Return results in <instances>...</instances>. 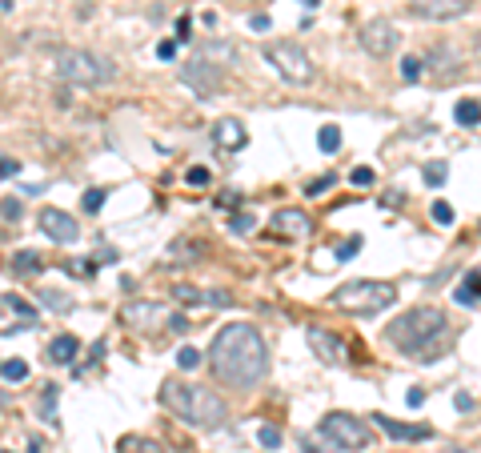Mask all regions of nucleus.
Instances as JSON below:
<instances>
[{"label": "nucleus", "mask_w": 481, "mask_h": 453, "mask_svg": "<svg viewBox=\"0 0 481 453\" xmlns=\"http://www.w3.org/2000/svg\"><path fill=\"white\" fill-rule=\"evenodd\" d=\"M213 377L229 389H253L269 373V345L249 321H229L209 345Z\"/></svg>", "instance_id": "f257e3e1"}, {"label": "nucleus", "mask_w": 481, "mask_h": 453, "mask_svg": "<svg viewBox=\"0 0 481 453\" xmlns=\"http://www.w3.org/2000/svg\"><path fill=\"white\" fill-rule=\"evenodd\" d=\"M160 401L169 405L185 425L197 429H221L229 421V405L221 401V393H213L209 385H189V381H165Z\"/></svg>", "instance_id": "f03ea898"}, {"label": "nucleus", "mask_w": 481, "mask_h": 453, "mask_svg": "<svg viewBox=\"0 0 481 453\" xmlns=\"http://www.w3.org/2000/svg\"><path fill=\"white\" fill-rule=\"evenodd\" d=\"M52 76L64 81V85H76V88H97V85H109L117 76V64L109 57H100L93 49H57L52 52Z\"/></svg>", "instance_id": "7ed1b4c3"}, {"label": "nucleus", "mask_w": 481, "mask_h": 453, "mask_svg": "<svg viewBox=\"0 0 481 453\" xmlns=\"http://www.w3.org/2000/svg\"><path fill=\"white\" fill-rule=\"evenodd\" d=\"M445 313L441 309H433V305H417V309H409L401 321H393L389 325V341L401 349V353H413V357H421V349H429L433 345V337H445Z\"/></svg>", "instance_id": "20e7f679"}, {"label": "nucleus", "mask_w": 481, "mask_h": 453, "mask_svg": "<svg viewBox=\"0 0 481 453\" xmlns=\"http://www.w3.org/2000/svg\"><path fill=\"white\" fill-rule=\"evenodd\" d=\"M397 301V289L389 281H349L341 285L337 293H329V305L341 309V313H353V317H369V313H381Z\"/></svg>", "instance_id": "39448f33"}, {"label": "nucleus", "mask_w": 481, "mask_h": 453, "mask_svg": "<svg viewBox=\"0 0 481 453\" xmlns=\"http://www.w3.org/2000/svg\"><path fill=\"white\" fill-rule=\"evenodd\" d=\"M261 52H265V61H269L289 85H313V81H317V64L309 61V52L301 49L297 40H273V45H265Z\"/></svg>", "instance_id": "423d86ee"}, {"label": "nucleus", "mask_w": 481, "mask_h": 453, "mask_svg": "<svg viewBox=\"0 0 481 453\" xmlns=\"http://www.w3.org/2000/svg\"><path fill=\"white\" fill-rule=\"evenodd\" d=\"M321 437H329L337 449H369L373 445V433L369 425L353 413H329L321 417Z\"/></svg>", "instance_id": "0eeeda50"}, {"label": "nucleus", "mask_w": 481, "mask_h": 453, "mask_svg": "<svg viewBox=\"0 0 481 453\" xmlns=\"http://www.w3.org/2000/svg\"><path fill=\"white\" fill-rule=\"evenodd\" d=\"M177 76H181V85L197 88L201 97H213V93L225 85V64L205 61V57H193V61H185L181 69H177Z\"/></svg>", "instance_id": "6e6552de"}, {"label": "nucleus", "mask_w": 481, "mask_h": 453, "mask_svg": "<svg viewBox=\"0 0 481 453\" xmlns=\"http://www.w3.org/2000/svg\"><path fill=\"white\" fill-rule=\"evenodd\" d=\"M169 317H173V313L160 305V301H129V305L121 309V321H124L133 333H153L160 321L169 325Z\"/></svg>", "instance_id": "1a4fd4ad"}, {"label": "nucleus", "mask_w": 481, "mask_h": 453, "mask_svg": "<svg viewBox=\"0 0 481 453\" xmlns=\"http://www.w3.org/2000/svg\"><path fill=\"white\" fill-rule=\"evenodd\" d=\"M40 233L49 237V241H57V245H73L76 237H81V225L64 208H44L40 213Z\"/></svg>", "instance_id": "9d476101"}, {"label": "nucleus", "mask_w": 481, "mask_h": 453, "mask_svg": "<svg viewBox=\"0 0 481 453\" xmlns=\"http://www.w3.org/2000/svg\"><path fill=\"white\" fill-rule=\"evenodd\" d=\"M269 225H273V237H285V241H305L313 233V220L305 217V208H277Z\"/></svg>", "instance_id": "9b49d317"}, {"label": "nucleus", "mask_w": 481, "mask_h": 453, "mask_svg": "<svg viewBox=\"0 0 481 453\" xmlns=\"http://www.w3.org/2000/svg\"><path fill=\"white\" fill-rule=\"evenodd\" d=\"M397 28L389 20H369V25L361 28V49L369 52V57H389L397 49Z\"/></svg>", "instance_id": "f8f14e48"}, {"label": "nucleus", "mask_w": 481, "mask_h": 453, "mask_svg": "<svg viewBox=\"0 0 481 453\" xmlns=\"http://www.w3.org/2000/svg\"><path fill=\"white\" fill-rule=\"evenodd\" d=\"M469 8V0H409V13L417 20H457Z\"/></svg>", "instance_id": "ddd939ff"}, {"label": "nucleus", "mask_w": 481, "mask_h": 453, "mask_svg": "<svg viewBox=\"0 0 481 453\" xmlns=\"http://www.w3.org/2000/svg\"><path fill=\"white\" fill-rule=\"evenodd\" d=\"M173 297L185 301V305H205V309L233 305V293H225V289H201V285H173Z\"/></svg>", "instance_id": "4468645a"}, {"label": "nucleus", "mask_w": 481, "mask_h": 453, "mask_svg": "<svg viewBox=\"0 0 481 453\" xmlns=\"http://www.w3.org/2000/svg\"><path fill=\"white\" fill-rule=\"evenodd\" d=\"M305 337H309V345H313V353H317L325 365H337V361L345 357V345H341V337H337V333L321 329V325H309Z\"/></svg>", "instance_id": "2eb2a0df"}, {"label": "nucleus", "mask_w": 481, "mask_h": 453, "mask_svg": "<svg viewBox=\"0 0 481 453\" xmlns=\"http://www.w3.org/2000/svg\"><path fill=\"white\" fill-rule=\"evenodd\" d=\"M213 145L225 148V153H237V148H245L249 145V133H245V124L233 121V117H225V121L213 124Z\"/></svg>", "instance_id": "dca6fc26"}, {"label": "nucleus", "mask_w": 481, "mask_h": 453, "mask_svg": "<svg viewBox=\"0 0 481 453\" xmlns=\"http://www.w3.org/2000/svg\"><path fill=\"white\" fill-rule=\"evenodd\" d=\"M373 421H377L389 437H397V441H429L433 437L429 425H405V421H393V417H385V413H373Z\"/></svg>", "instance_id": "f3484780"}, {"label": "nucleus", "mask_w": 481, "mask_h": 453, "mask_svg": "<svg viewBox=\"0 0 481 453\" xmlns=\"http://www.w3.org/2000/svg\"><path fill=\"white\" fill-rule=\"evenodd\" d=\"M76 353H81V341H76L73 333L52 337V345H49V361H52V365H73Z\"/></svg>", "instance_id": "a211bd4d"}, {"label": "nucleus", "mask_w": 481, "mask_h": 453, "mask_svg": "<svg viewBox=\"0 0 481 453\" xmlns=\"http://www.w3.org/2000/svg\"><path fill=\"white\" fill-rule=\"evenodd\" d=\"M453 117H457V124H465V129H473V124H481V100H477V97H465V100H457Z\"/></svg>", "instance_id": "6ab92c4d"}, {"label": "nucleus", "mask_w": 481, "mask_h": 453, "mask_svg": "<svg viewBox=\"0 0 481 453\" xmlns=\"http://www.w3.org/2000/svg\"><path fill=\"white\" fill-rule=\"evenodd\" d=\"M40 269H44V261H40L32 249H25V253H16V257H13V273H16V277H32V273H40Z\"/></svg>", "instance_id": "aec40b11"}, {"label": "nucleus", "mask_w": 481, "mask_h": 453, "mask_svg": "<svg viewBox=\"0 0 481 453\" xmlns=\"http://www.w3.org/2000/svg\"><path fill=\"white\" fill-rule=\"evenodd\" d=\"M121 453H165V449H160V441H153V437L129 433V437H121Z\"/></svg>", "instance_id": "412c9836"}, {"label": "nucleus", "mask_w": 481, "mask_h": 453, "mask_svg": "<svg viewBox=\"0 0 481 453\" xmlns=\"http://www.w3.org/2000/svg\"><path fill=\"white\" fill-rule=\"evenodd\" d=\"M317 148L321 153H337V148H341V129H337V124H325L317 133Z\"/></svg>", "instance_id": "4be33fe9"}, {"label": "nucleus", "mask_w": 481, "mask_h": 453, "mask_svg": "<svg viewBox=\"0 0 481 453\" xmlns=\"http://www.w3.org/2000/svg\"><path fill=\"white\" fill-rule=\"evenodd\" d=\"M0 377H4V381H25L28 377V361H20V357L0 361Z\"/></svg>", "instance_id": "5701e85b"}, {"label": "nucleus", "mask_w": 481, "mask_h": 453, "mask_svg": "<svg viewBox=\"0 0 481 453\" xmlns=\"http://www.w3.org/2000/svg\"><path fill=\"white\" fill-rule=\"evenodd\" d=\"M421 73H425V61H421V57H405V61H401V76H405L409 85L421 81Z\"/></svg>", "instance_id": "b1692460"}, {"label": "nucleus", "mask_w": 481, "mask_h": 453, "mask_svg": "<svg viewBox=\"0 0 481 453\" xmlns=\"http://www.w3.org/2000/svg\"><path fill=\"white\" fill-rule=\"evenodd\" d=\"M257 441H261V449H277V445H281V429H277V425H261Z\"/></svg>", "instance_id": "393cba45"}, {"label": "nucleus", "mask_w": 481, "mask_h": 453, "mask_svg": "<svg viewBox=\"0 0 481 453\" xmlns=\"http://www.w3.org/2000/svg\"><path fill=\"white\" fill-rule=\"evenodd\" d=\"M177 365H181V369H197L201 365V349H193V345L177 349Z\"/></svg>", "instance_id": "a878e982"}, {"label": "nucleus", "mask_w": 481, "mask_h": 453, "mask_svg": "<svg viewBox=\"0 0 481 453\" xmlns=\"http://www.w3.org/2000/svg\"><path fill=\"white\" fill-rule=\"evenodd\" d=\"M40 301H44V305H49V309H57V313H64V309L73 305L69 297H61V293H49V289H40Z\"/></svg>", "instance_id": "bb28decb"}, {"label": "nucleus", "mask_w": 481, "mask_h": 453, "mask_svg": "<svg viewBox=\"0 0 481 453\" xmlns=\"http://www.w3.org/2000/svg\"><path fill=\"white\" fill-rule=\"evenodd\" d=\"M445 177H449V169H445V160H433V165H425V181H429V184H441Z\"/></svg>", "instance_id": "cd10ccee"}, {"label": "nucleus", "mask_w": 481, "mask_h": 453, "mask_svg": "<svg viewBox=\"0 0 481 453\" xmlns=\"http://www.w3.org/2000/svg\"><path fill=\"white\" fill-rule=\"evenodd\" d=\"M433 220H437V225H449V220H453V205H449V201H433Z\"/></svg>", "instance_id": "c85d7f7f"}, {"label": "nucleus", "mask_w": 481, "mask_h": 453, "mask_svg": "<svg viewBox=\"0 0 481 453\" xmlns=\"http://www.w3.org/2000/svg\"><path fill=\"white\" fill-rule=\"evenodd\" d=\"M229 229H233L237 237H245V233H253V217H249V213H237V217L229 220Z\"/></svg>", "instance_id": "c756f323"}, {"label": "nucleus", "mask_w": 481, "mask_h": 453, "mask_svg": "<svg viewBox=\"0 0 481 453\" xmlns=\"http://www.w3.org/2000/svg\"><path fill=\"white\" fill-rule=\"evenodd\" d=\"M4 301H8V305H13L16 309V313H20V317H25V321H37V309H32V305H28V301H20V297H4Z\"/></svg>", "instance_id": "7c9ffc66"}, {"label": "nucleus", "mask_w": 481, "mask_h": 453, "mask_svg": "<svg viewBox=\"0 0 481 453\" xmlns=\"http://www.w3.org/2000/svg\"><path fill=\"white\" fill-rule=\"evenodd\" d=\"M329 184H337V177H333V172H325V177H317V181H313V184L305 189V193H309V196H321L325 189H329Z\"/></svg>", "instance_id": "2f4dec72"}, {"label": "nucleus", "mask_w": 481, "mask_h": 453, "mask_svg": "<svg viewBox=\"0 0 481 453\" xmlns=\"http://www.w3.org/2000/svg\"><path fill=\"white\" fill-rule=\"evenodd\" d=\"M349 181H353V184H361V189H365V184H373V181H377V172H373V169H365V165H361V169H353V172H349Z\"/></svg>", "instance_id": "473e14b6"}, {"label": "nucleus", "mask_w": 481, "mask_h": 453, "mask_svg": "<svg viewBox=\"0 0 481 453\" xmlns=\"http://www.w3.org/2000/svg\"><path fill=\"white\" fill-rule=\"evenodd\" d=\"M100 205H105V189H88V196H85V213H100Z\"/></svg>", "instance_id": "72a5a7b5"}, {"label": "nucleus", "mask_w": 481, "mask_h": 453, "mask_svg": "<svg viewBox=\"0 0 481 453\" xmlns=\"http://www.w3.org/2000/svg\"><path fill=\"white\" fill-rule=\"evenodd\" d=\"M185 181L193 184V189H201V184H209V169H201V165H193V169L185 172Z\"/></svg>", "instance_id": "f704fd0d"}, {"label": "nucleus", "mask_w": 481, "mask_h": 453, "mask_svg": "<svg viewBox=\"0 0 481 453\" xmlns=\"http://www.w3.org/2000/svg\"><path fill=\"white\" fill-rule=\"evenodd\" d=\"M16 172H20V160H13V157L0 153V181H8V177H16Z\"/></svg>", "instance_id": "c9c22d12"}, {"label": "nucleus", "mask_w": 481, "mask_h": 453, "mask_svg": "<svg viewBox=\"0 0 481 453\" xmlns=\"http://www.w3.org/2000/svg\"><path fill=\"white\" fill-rule=\"evenodd\" d=\"M357 249H361V237H349L345 245L337 249V261H353V253H357Z\"/></svg>", "instance_id": "e433bc0d"}, {"label": "nucleus", "mask_w": 481, "mask_h": 453, "mask_svg": "<svg viewBox=\"0 0 481 453\" xmlns=\"http://www.w3.org/2000/svg\"><path fill=\"white\" fill-rule=\"evenodd\" d=\"M157 57H160V61H173V57H177V40H160Z\"/></svg>", "instance_id": "4c0bfd02"}, {"label": "nucleus", "mask_w": 481, "mask_h": 453, "mask_svg": "<svg viewBox=\"0 0 481 453\" xmlns=\"http://www.w3.org/2000/svg\"><path fill=\"white\" fill-rule=\"evenodd\" d=\"M169 333H189V317H185V313H173V317H169Z\"/></svg>", "instance_id": "58836bf2"}, {"label": "nucleus", "mask_w": 481, "mask_h": 453, "mask_svg": "<svg viewBox=\"0 0 481 453\" xmlns=\"http://www.w3.org/2000/svg\"><path fill=\"white\" fill-rule=\"evenodd\" d=\"M461 289H469L473 297H481V273H469L465 281H461Z\"/></svg>", "instance_id": "ea45409f"}, {"label": "nucleus", "mask_w": 481, "mask_h": 453, "mask_svg": "<svg viewBox=\"0 0 481 453\" xmlns=\"http://www.w3.org/2000/svg\"><path fill=\"white\" fill-rule=\"evenodd\" d=\"M0 213H4L8 220H13V217H20V201H4V208H0Z\"/></svg>", "instance_id": "a19ab883"}, {"label": "nucleus", "mask_w": 481, "mask_h": 453, "mask_svg": "<svg viewBox=\"0 0 481 453\" xmlns=\"http://www.w3.org/2000/svg\"><path fill=\"white\" fill-rule=\"evenodd\" d=\"M189 37V16H181V20H177V40H185Z\"/></svg>", "instance_id": "79ce46f5"}, {"label": "nucleus", "mask_w": 481, "mask_h": 453, "mask_svg": "<svg viewBox=\"0 0 481 453\" xmlns=\"http://www.w3.org/2000/svg\"><path fill=\"white\" fill-rule=\"evenodd\" d=\"M249 25L257 28V33H265V28H269V16H253V20H249Z\"/></svg>", "instance_id": "37998d69"}, {"label": "nucleus", "mask_w": 481, "mask_h": 453, "mask_svg": "<svg viewBox=\"0 0 481 453\" xmlns=\"http://www.w3.org/2000/svg\"><path fill=\"white\" fill-rule=\"evenodd\" d=\"M421 401H425V393H421V389H409V405H413V409H417Z\"/></svg>", "instance_id": "c03bdc74"}, {"label": "nucleus", "mask_w": 481, "mask_h": 453, "mask_svg": "<svg viewBox=\"0 0 481 453\" xmlns=\"http://www.w3.org/2000/svg\"><path fill=\"white\" fill-rule=\"evenodd\" d=\"M301 4H305V8H317V4H321V0H301Z\"/></svg>", "instance_id": "a18cd8bd"}, {"label": "nucleus", "mask_w": 481, "mask_h": 453, "mask_svg": "<svg viewBox=\"0 0 481 453\" xmlns=\"http://www.w3.org/2000/svg\"><path fill=\"white\" fill-rule=\"evenodd\" d=\"M473 49H477V61H481V37H477V45H473Z\"/></svg>", "instance_id": "49530a36"}, {"label": "nucleus", "mask_w": 481, "mask_h": 453, "mask_svg": "<svg viewBox=\"0 0 481 453\" xmlns=\"http://www.w3.org/2000/svg\"><path fill=\"white\" fill-rule=\"evenodd\" d=\"M4 305H8V301H4V297H0V309H4Z\"/></svg>", "instance_id": "de8ad7c7"}]
</instances>
